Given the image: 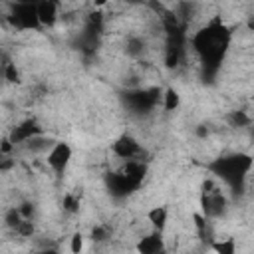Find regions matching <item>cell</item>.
<instances>
[{"instance_id":"6da1fadb","label":"cell","mask_w":254,"mask_h":254,"mask_svg":"<svg viewBox=\"0 0 254 254\" xmlns=\"http://www.w3.org/2000/svg\"><path fill=\"white\" fill-rule=\"evenodd\" d=\"M230 42V32L226 30V26L216 18L212 20L206 28H202L194 38H192V46L194 50L204 58V62H208L210 65H216L220 62V58L224 56V50Z\"/></svg>"},{"instance_id":"7a4b0ae2","label":"cell","mask_w":254,"mask_h":254,"mask_svg":"<svg viewBox=\"0 0 254 254\" xmlns=\"http://www.w3.org/2000/svg\"><path fill=\"white\" fill-rule=\"evenodd\" d=\"M212 171H216L218 177H222L226 183L230 185H236L240 183L252 169V157L250 155H230V157H220L218 161H214L212 165Z\"/></svg>"},{"instance_id":"3957f363","label":"cell","mask_w":254,"mask_h":254,"mask_svg":"<svg viewBox=\"0 0 254 254\" xmlns=\"http://www.w3.org/2000/svg\"><path fill=\"white\" fill-rule=\"evenodd\" d=\"M8 20L18 30H38L40 24H38V14H36V2H18V4H14Z\"/></svg>"},{"instance_id":"277c9868","label":"cell","mask_w":254,"mask_h":254,"mask_svg":"<svg viewBox=\"0 0 254 254\" xmlns=\"http://www.w3.org/2000/svg\"><path fill=\"white\" fill-rule=\"evenodd\" d=\"M71 157H73L71 145L65 143V141H56V143L50 147V151L46 153V163H48V167L54 171V175L62 177V175L67 171V167H69V163H71Z\"/></svg>"},{"instance_id":"5b68a950","label":"cell","mask_w":254,"mask_h":254,"mask_svg":"<svg viewBox=\"0 0 254 254\" xmlns=\"http://www.w3.org/2000/svg\"><path fill=\"white\" fill-rule=\"evenodd\" d=\"M111 151H113L115 157H119V159H123V161H139L137 157L141 155L143 147H141V143H139L133 135H127V133H125V135H121V137L115 139Z\"/></svg>"},{"instance_id":"8992f818","label":"cell","mask_w":254,"mask_h":254,"mask_svg":"<svg viewBox=\"0 0 254 254\" xmlns=\"http://www.w3.org/2000/svg\"><path fill=\"white\" fill-rule=\"evenodd\" d=\"M40 133H42V127L38 125V121H36V119H26V121H22L20 125H16V127L10 131L8 141L16 147V145H24L26 141H30L32 137H36V135H40Z\"/></svg>"},{"instance_id":"52a82bcc","label":"cell","mask_w":254,"mask_h":254,"mask_svg":"<svg viewBox=\"0 0 254 254\" xmlns=\"http://www.w3.org/2000/svg\"><path fill=\"white\" fill-rule=\"evenodd\" d=\"M135 250H137V254H165L167 248H165L163 232L153 230L151 234L141 236L137 240V244H135Z\"/></svg>"},{"instance_id":"ba28073f","label":"cell","mask_w":254,"mask_h":254,"mask_svg":"<svg viewBox=\"0 0 254 254\" xmlns=\"http://www.w3.org/2000/svg\"><path fill=\"white\" fill-rule=\"evenodd\" d=\"M36 14H38V24H40V28H52V26L58 22L60 6H58V2L42 0V2H36Z\"/></svg>"},{"instance_id":"9c48e42d","label":"cell","mask_w":254,"mask_h":254,"mask_svg":"<svg viewBox=\"0 0 254 254\" xmlns=\"http://www.w3.org/2000/svg\"><path fill=\"white\" fill-rule=\"evenodd\" d=\"M107 185H109V189H111V192L113 194H117V196H125V194H129L131 190H135L139 185L137 183H133L127 175H123L121 171L119 173H111V177L107 179Z\"/></svg>"},{"instance_id":"30bf717a","label":"cell","mask_w":254,"mask_h":254,"mask_svg":"<svg viewBox=\"0 0 254 254\" xmlns=\"http://www.w3.org/2000/svg\"><path fill=\"white\" fill-rule=\"evenodd\" d=\"M147 220L151 222L153 230L163 232V230L167 228V222H169V208H167V204H157V206L149 208Z\"/></svg>"},{"instance_id":"8fae6325","label":"cell","mask_w":254,"mask_h":254,"mask_svg":"<svg viewBox=\"0 0 254 254\" xmlns=\"http://www.w3.org/2000/svg\"><path fill=\"white\" fill-rule=\"evenodd\" d=\"M123 175H127L133 183L141 185L143 179H145V173H147V167L143 165V161H125L123 169H121Z\"/></svg>"},{"instance_id":"7c38bea8","label":"cell","mask_w":254,"mask_h":254,"mask_svg":"<svg viewBox=\"0 0 254 254\" xmlns=\"http://www.w3.org/2000/svg\"><path fill=\"white\" fill-rule=\"evenodd\" d=\"M54 143H56L54 139L44 137V133H40V135L32 137L30 141H26L22 147H26V149H28V151H32V153H48V151H50V147H52Z\"/></svg>"},{"instance_id":"4fadbf2b","label":"cell","mask_w":254,"mask_h":254,"mask_svg":"<svg viewBox=\"0 0 254 254\" xmlns=\"http://www.w3.org/2000/svg\"><path fill=\"white\" fill-rule=\"evenodd\" d=\"M161 99H163V109L165 111H177L181 105V93L175 87H167L165 91H161Z\"/></svg>"},{"instance_id":"5bb4252c","label":"cell","mask_w":254,"mask_h":254,"mask_svg":"<svg viewBox=\"0 0 254 254\" xmlns=\"http://www.w3.org/2000/svg\"><path fill=\"white\" fill-rule=\"evenodd\" d=\"M210 250L214 254H236V240L234 238H218L210 242Z\"/></svg>"},{"instance_id":"9a60e30c","label":"cell","mask_w":254,"mask_h":254,"mask_svg":"<svg viewBox=\"0 0 254 254\" xmlns=\"http://www.w3.org/2000/svg\"><path fill=\"white\" fill-rule=\"evenodd\" d=\"M2 79H6L8 83H20V71L14 62H6L2 65Z\"/></svg>"},{"instance_id":"2e32d148","label":"cell","mask_w":254,"mask_h":254,"mask_svg":"<svg viewBox=\"0 0 254 254\" xmlns=\"http://www.w3.org/2000/svg\"><path fill=\"white\" fill-rule=\"evenodd\" d=\"M4 222H6V226L8 228H12V230H16L22 222H24V218L20 216V212H18V208L14 206V208H10L8 212H6V216H4Z\"/></svg>"},{"instance_id":"e0dca14e","label":"cell","mask_w":254,"mask_h":254,"mask_svg":"<svg viewBox=\"0 0 254 254\" xmlns=\"http://www.w3.org/2000/svg\"><path fill=\"white\" fill-rule=\"evenodd\" d=\"M83 246H85V236L81 232H73L71 238H69V252L71 254H81Z\"/></svg>"},{"instance_id":"ac0fdd59","label":"cell","mask_w":254,"mask_h":254,"mask_svg":"<svg viewBox=\"0 0 254 254\" xmlns=\"http://www.w3.org/2000/svg\"><path fill=\"white\" fill-rule=\"evenodd\" d=\"M62 204H64V210H67V212H77L79 210V198H75L69 192L64 196V202Z\"/></svg>"},{"instance_id":"d6986e66","label":"cell","mask_w":254,"mask_h":254,"mask_svg":"<svg viewBox=\"0 0 254 254\" xmlns=\"http://www.w3.org/2000/svg\"><path fill=\"white\" fill-rule=\"evenodd\" d=\"M192 220H194V228H196V232L200 234V236H204L206 234V226H208V220L200 214V212H194L192 214Z\"/></svg>"},{"instance_id":"ffe728a7","label":"cell","mask_w":254,"mask_h":254,"mask_svg":"<svg viewBox=\"0 0 254 254\" xmlns=\"http://www.w3.org/2000/svg\"><path fill=\"white\" fill-rule=\"evenodd\" d=\"M105 238H107V228L105 226H95L91 230V240L93 242H103Z\"/></svg>"},{"instance_id":"44dd1931","label":"cell","mask_w":254,"mask_h":254,"mask_svg":"<svg viewBox=\"0 0 254 254\" xmlns=\"http://www.w3.org/2000/svg\"><path fill=\"white\" fill-rule=\"evenodd\" d=\"M16 208H18V212H20V216H22L24 220H30L32 214H34V206H32L30 202H24V204H20V206H16Z\"/></svg>"},{"instance_id":"7402d4cb","label":"cell","mask_w":254,"mask_h":254,"mask_svg":"<svg viewBox=\"0 0 254 254\" xmlns=\"http://www.w3.org/2000/svg\"><path fill=\"white\" fill-rule=\"evenodd\" d=\"M40 254H58L56 250H44V252H40Z\"/></svg>"},{"instance_id":"603a6c76","label":"cell","mask_w":254,"mask_h":254,"mask_svg":"<svg viewBox=\"0 0 254 254\" xmlns=\"http://www.w3.org/2000/svg\"><path fill=\"white\" fill-rule=\"evenodd\" d=\"M165 254H167V252H165Z\"/></svg>"}]
</instances>
